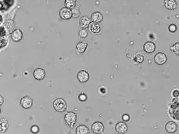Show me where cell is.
<instances>
[{
    "instance_id": "obj_29",
    "label": "cell",
    "mask_w": 179,
    "mask_h": 134,
    "mask_svg": "<svg viewBox=\"0 0 179 134\" xmlns=\"http://www.w3.org/2000/svg\"><path fill=\"white\" fill-rule=\"evenodd\" d=\"M4 34H5V30L3 28H0V36H4Z\"/></svg>"
},
{
    "instance_id": "obj_30",
    "label": "cell",
    "mask_w": 179,
    "mask_h": 134,
    "mask_svg": "<svg viewBox=\"0 0 179 134\" xmlns=\"http://www.w3.org/2000/svg\"><path fill=\"white\" fill-rule=\"evenodd\" d=\"M4 101V98H3V97L1 95H0V105H1L2 104H3Z\"/></svg>"
},
{
    "instance_id": "obj_18",
    "label": "cell",
    "mask_w": 179,
    "mask_h": 134,
    "mask_svg": "<svg viewBox=\"0 0 179 134\" xmlns=\"http://www.w3.org/2000/svg\"><path fill=\"white\" fill-rule=\"evenodd\" d=\"M9 126V123L7 119L5 118L0 119V132L4 133L7 131Z\"/></svg>"
},
{
    "instance_id": "obj_6",
    "label": "cell",
    "mask_w": 179,
    "mask_h": 134,
    "mask_svg": "<svg viewBox=\"0 0 179 134\" xmlns=\"http://www.w3.org/2000/svg\"><path fill=\"white\" fill-rule=\"evenodd\" d=\"M77 77L79 82L84 83L88 82V81L90 78V75L87 71L82 70L79 71L77 73Z\"/></svg>"
},
{
    "instance_id": "obj_3",
    "label": "cell",
    "mask_w": 179,
    "mask_h": 134,
    "mask_svg": "<svg viewBox=\"0 0 179 134\" xmlns=\"http://www.w3.org/2000/svg\"><path fill=\"white\" fill-rule=\"evenodd\" d=\"M91 131L96 134H100L104 131V126L102 122L99 121H96L91 125Z\"/></svg>"
},
{
    "instance_id": "obj_27",
    "label": "cell",
    "mask_w": 179,
    "mask_h": 134,
    "mask_svg": "<svg viewBox=\"0 0 179 134\" xmlns=\"http://www.w3.org/2000/svg\"><path fill=\"white\" fill-rule=\"evenodd\" d=\"M168 29H169V30L171 32L174 33V32H175L176 30V29H177V27H176V26L175 24H171L169 25V26L168 27Z\"/></svg>"
},
{
    "instance_id": "obj_22",
    "label": "cell",
    "mask_w": 179,
    "mask_h": 134,
    "mask_svg": "<svg viewBox=\"0 0 179 134\" xmlns=\"http://www.w3.org/2000/svg\"><path fill=\"white\" fill-rule=\"evenodd\" d=\"M71 11H72V16L74 18L78 17L81 15V11L79 10V8H74L71 9Z\"/></svg>"
},
{
    "instance_id": "obj_12",
    "label": "cell",
    "mask_w": 179,
    "mask_h": 134,
    "mask_svg": "<svg viewBox=\"0 0 179 134\" xmlns=\"http://www.w3.org/2000/svg\"><path fill=\"white\" fill-rule=\"evenodd\" d=\"M88 27L90 32L93 35L98 34L99 33H100L101 31V27L98 23H96L91 22Z\"/></svg>"
},
{
    "instance_id": "obj_19",
    "label": "cell",
    "mask_w": 179,
    "mask_h": 134,
    "mask_svg": "<svg viewBox=\"0 0 179 134\" xmlns=\"http://www.w3.org/2000/svg\"><path fill=\"white\" fill-rule=\"evenodd\" d=\"M76 134H89L90 130L87 126L81 124L76 128Z\"/></svg>"
},
{
    "instance_id": "obj_10",
    "label": "cell",
    "mask_w": 179,
    "mask_h": 134,
    "mask_svg": "<svg viewBox=\"0 0 179 134\" xmlns=\"http://www.w3.org/2000/svg\"><path fill=\"white\" fill-rule=\"evenodd\" d=\"M155 49H156V45L151 41L146 42L144 43V45H143V50L146 53L150 54L154 52Z\"/></svg>"
},
{
    "instance_id": "obj_25",
    "label": "cell",
    "mask_w": 179,
    "mask_h": 134,
    "mask_svg": "<svg viewBox=\"0 0 179 134\" xmlns=\"http://www.w3.org/2000/svg\"><path fill=\"white\" fill-rule=\"evenodd\" d=\"M78 98H79V100H81V102H85V101L87 100L88 97H87L86 94H85L84 93H81L79 95Z\"/></svg>"
},
{
    "instance_id": "obj_1",
    "label": "cell",
    "mask_w": 179,
    "mask_h": 134,
    "mask_svg": "<svg viewBox=\"0 0 179 134\" xmlns=\"http://www.w3.org/2000/svg\"><path fill=\"white\" fill-rule=\"evenodd\" d=\"M77 115L75 112H67L64 117L66 124L70 128H73L77 121Z\"/></svg>"
},
{
    "instance_id": "obj_32",
    "label": "cell",
    "mask_w": 179,
    "mask_h": 134,
    "mask_svg": "<svg viewBox=\"0 0 179 134\" xmlns=\"http://www.w3.org/2000/svg\"><path fill=\"white\" fill-rule=\"evenodd\" d=\"M2 21V16L0 15V21Z\"/></svg>"
},
{
    "instance_id": "obj_31",
    "label": "cell",
    "mask_w": 179,
    "mask_h": 134,
    "mask_svg": "<svg viewBox=\"0 0 179 134\" xmlns=\"http://www.w3.org/2000/svg\"><path fill=\"white\" fill-rule=\"evenodd\" d=\"M174 96H179V91H178V90L174 91Z\"/></svg>"
},
{
    "instance_id": "obj_13",
    "label": "cell",
    "mask_w": 179,
    "mask_h": 134,
    "mask_svg": "<svg viewBox=\"0 0 179 134\" xmlns=\"http://www.w3.org/2000/svg\"><path fill=\"white\" fill-rule=\"evenodd\" d=\"M91 21L92 22L96 23H99L101 22L103 20V16L102 14L99 11H96L92 14L91 15Z\"/></svg>"
},
{
    "instance_id": "obj_23",
    "label": "cell",
    "mask_w": 179,
    "mask_h": 134,
    "mask_svg": "<svg viewBox=\"0 0 179 134\" xmlns=\"http://www.w3.org/2000/svg\"><path fill=\"white\" fill-rule=\"evenodd\" d=\"M78 35L79 37L81 38H85L88 36V31L85 29H82L81 30H79Z\"/></svg>"
},
{
    "instance_id": "obj_16",
    "label": "cell",
    "mask_w": 179,
    "mask_h": 134,
    "mask_svg": "<svg viewBox=\"0 0 179 134\" xmlns=\"http://www.w3.org/2000/svg\"><path fill=\"white\" fill-rule=\"evenodd\" d=\"M22 31L20 29H15L11 34V37L12 40L14 42H18L22 39Z\"/></svg>"
},
{
    "instance_id": "obj_28",
    "label": "cell",
    "mask_w": 179,
    "mask_h": 134,
    "mask_svg": "<svg viewBox=\"0 0 179 134\" xmlns=\"http://www.w3.org/2000/svg\"><path fill=\"white\" fill-rule=\"evenodd\" d=\"M122 120L125 122H128V121L130 119V116L128 114H125L122 116Z\"/></svg>"
},
{
    "instance_id": "obj_15",
    "label": "cell",
    "mask_w": 179,
    "mask_h": 134,
    "mask_svg": "<svg viewBox=\"0 0 179 134\" xmlns=\"http://www.w3.org/2000/svg\"><path fill=\"white\" fill-rule=\"evenodd\" d=\"M163 2L165 8L169 10H173L178 7V4L175 0H166Z\"/></svg>"
},
{
    "instance_id": "obj_9",
    "label": "cell",
    "mask_w": 179,
    "mask_h": 134,
    "mask_svg": "<svg viewBox=\"0 0 179 134\" xmlns=\"http://www.w3.org/2000/svg\"><path fill=\"white\" fill-rule=\"evenodd\" d=\"M115 130L118 134H124L128 131V126L123 122H119L116 125Z\"/></svg>"
},
{
    "instance_id": "obj_4",
    "label": "cell",
    "mask_w": 179,
    "mask_h": 134,
    "mask_svg": "<svg viewBox=\"0 0 179 134\" xmlns=\"http://www.w3.org/2000/svg\"><path fill=\"white\" fill-rule=\"evenodd\" d=\"M167 57L163 52H159L156 54L154 56V61L158 65H163L167 62Z\"/></svg>"
},
{
    "instance_id": "obj_17",
    "label": "cell",
    "mask_w": 179,
    "mask_h": 134,
    "mask_svg": "<svg viewBox=\"0 0 179 134\" xmlns=\"http://www.w3.org/2000/svg\"><path fill=\"white\" fill-rule=\"evenodd\" d=\"M91 22V19H90L88 16H83L80 19L79 25L81 28L85 29L88 27Z\"/></svg>"
},
{
    "instance_id": "obj_14",
    "label": "cell",
    "mask_w": 179,
    "mask_h": 134,
    "mask_svg": "<svg viewBox=\"0 0 179 134\" xmlns=\"http://www.w3.org/2000/svg\"><path fill=\"white\" fill-rule=\"evenodd\" d=\"M88 43L85 41H81L77 43L76 47V52H78V54L84 53L88 47Z\"/></svg>"
},
{
    "instance_id": "obj_26",
    "label": "cell",
    "mask_w": 179,
    "mask_h": 134,
    "mask_svg": "<svg viewBox=\"0 0 179 134\" xmlns=\"http://www.w3.org/2000/svg\"><path fill=\"white\" fill-rule=\"evenodd\" d=\"M144 60V57L142 55H137L135 57V61L138 63H142Z\"/></svg>"
},
{
    "instance_id": "obj_8",
    "label": "cell",
    "mask_w": 179,
    "mask_h": 134,
    "mask_svg": "<svg viewBox=\"0 0 179 134\" xmlns=\"http://www.w3.org/2000/svg\"><path fill=\"white\" fill-rule=\"evenodd\" d=\"M46 76L45 71L43 68H37L35 69L33 71V76L38 81H41L44 80Z\"/></svg>"
},
{
    "instance_id": "obj_7",
    "label": "cell",
    "mask_w": 179,
    "mask_h": 134,
    "mask_svg": "<svg viewBox=\"0 0 179 134\" xmlns=\"http://www.w3.org/2000/svg\"><path fill=\"white\" fill-rule=\"evenodd\" d=\"M20 104L22 108L24 109H29L33 105V100L28 96L22 97L20 100Z\"/></svg>"
},
{
    "instance_id": "obj_11",
    "label": "cell",
    "mask_w": 179,
    "mask_h": 134,
    "mask_svg": "<svg viewBox=\"0 0 179 134\" xmlns=\"http://www.w3.org/2000/svg\"><path fill=\"white\" fill-rule=\"evenodd\" d=\"M165 130L169 134H173L177 131V125L173 121H169L166 124Z\"/></svg>"
},
{
    "instance_id": "obj_21",
    "label": "cell",
    "mask_w": 179,
    "mask_h": 134,
    "mask_svg": "<svg viewBox=\"0 0 179 134\" xmlns=\"http://www.w3.org/2000/svg\"><path fill=\"white\" fill-rule=\"evenodd\" d=\"M179 43L176 42L174 45H172L170 47V50L174 52L176 55H179Z\"/></svg>"
},
{
    "instance_id": "obj_33",
    "label": "cell",
    "mask_w": 179,
    "mask_h": 134,
    "mask_svg": "<svg viewBox=\"0 0 179 134\" xmlns=\"http://www.w3.org/2000/svg\"><path fill=\"white\" fill-rule=\"evenodd\" d=\"M1 109L0 108V114H1Z\"/></svg>"
},
{
    "instance_id": "obj_20",
    "label": "cell",
    "mask_w": 179,
    "mask_h": 134,
    "mask_svg": "<svg viewBox=\"0 0 179 134\" xmlns=\"http://www.w3.org/2000/svg\"><path fill=\"white\" fill-rule=\"evenodd\" d=\"M76 5V1L74 0H66L65 1V6L70 9H72L75 7Z\"/></svg>"
},
{
    "instance_id": "obj_5",
    "label": "cell",
    "mask_w": 179,
    "mask_h": 134,
    "mask_svg": "<svg viewBox=\"0 0 179 134\" xmlns=\"http://www.w3.org/2000/svg\"><path fill=\"white\" fill-rule=\"evenodd\" d=\"M59 16L60 17L64 20H67L71 19L72 17V14L71 9L67 8L62 7L60 9L59 11Z\"/></svg>"
},
{
    "instance_id": "obj_2",
    "label": "cell",
    "mask_w": 179,
    "mask_h": 134,
    "mask_svg": "<svg viewBox=\"0 0 179 134\" xmlns=\"http://www.w3.org/2000/svg\"><path fill=\"white\" fill-rule=\"evenodd\" d=\"M53 107L57 112H64L66 110L67 104L65 100L62 98H59L53 101Z\"/></svg>"
},
{
    "instance_id": "obj_24",
    "label": "cell",
    "mask_w": 179,
    "mask_h": 134,
    "mask_svg": "<svg viewBox=\"0 0 179 134\" xmlns=\"http://www.w3.org/2000/svg\"><path fill=\"white\" fill-rule=\"evenodd\" d=\"M40 128L37 125H33L30 127V131L33 134H37L39 132Z\"/></svg>"
}]
</instances>
